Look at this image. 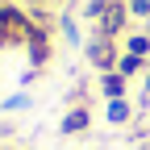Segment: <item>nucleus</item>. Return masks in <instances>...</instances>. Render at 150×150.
Returning <instances> with one entry per match:
<instances>
[{"mask_svg":"<svg viewBox=\"0 0 150 150\" xmlns=\"http://www.w3.org/2000/svg\"><path fill=\"white\" fill-rule=\"evenodd\" d=\"M121 25H125V8H121V4H108L104 17H100V38H117Z\"/></svg>","mask_w":150,"mask_h":150,"instance_id":"nucleus-1","label":"nucleus"},{"mask_svg":"<svg viewBox=\"0 0 150 150\" xmlns=\"http://www.w3.org/2000/svg\"><path fill=\"white\" fill-rule=\"evenodd\" d=\"M100 88H104V96H108V100H121V92H125V75H112V71H104Z\"/></svg>","mask_w":150,"mask_h":150,"instance_id":"nucleus-2","label":"nucleus"},{"mask_svg":"<svg viewBox=\"0 0 150 150\" xmlns=\"http://www.w3.org/2000/svg\"><path fill=\"white\" fill-rule=\"evenodd\" d=\"M83 129H88V112L83 108H75V112L63 117V134H83Z\"/></svg>","mask_w":150,"mask_h":150,"instance_id":"nucleus-3","label":"nucleus"},{"mask_svg":"<svg viewBox=\"0 0 150 150\" xmlns=\"http://www.w3.org/2000/svg\"><path fill=\"white\" fill-rule=\"evenodd\" d=\"M129 117V104L125 100H108V121H125Z\"/></svg>","mask_w":150,"mask_h":150,"instance_id":"nucleus-4","label":"nucleus"},{"mask_svg":"<svg viewBox=\"0 0 150 150\" xmlns=\"http://www.w3.org/2000/svg\"><path fill=\"white\" fill-rule=\"evenodd\" d=\"M138 67H142V59H138V54H125V59H117V71H121V75H134Z\"/></svg>","mask_w":150,"mask_h":150,"instance_id":"nucleus-5","label":"nucleus"},{"mask_svg":"<svg viewBox=\"0 0 150 150\" xmlns=\"http://www.w3.org/2000/svg\"><path fill=\"white\" fill-rule=\"evenodd\" d=\"M146 50H150V38H129V54H138V59H142Z\"/></svg>","mask_w":150,"mask_h":150,"instance_id":"nucleus-6","label":"nucleus"},{"mask_svg":"<svg viewBox=\"0 0 150 150\" xmlns=\"http://www.w3.org/2000/svg\"><path fill=\"white\" fill-rule=\"evenodd\" d=\"M108 4H112V0H88V17H104Z\"/></svg>","mask_w":150,"mask_h":150,"instance_id":"nucleus-7","label":"nucleus"},{"mask_svg":"<svg viewBox=\"0 0 150 150\" xmlns=\"http://www.w3.org/2000/svg\"><path fill=\"white\" fill-rule=\"evenodd\" d=\"M129 8H134L138 17H146V13H150V0H129Z\"/></svg>","mask_w":150,"mask_h":150,"instance_id":"nucleus-8","label":"nucleus"}]
</instances>
